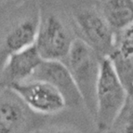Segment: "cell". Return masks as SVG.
I'll use <instances>...</instances> for the list:
<instances>
[{"label":"cell","mask_w":133,"mask_h":133,"mask_svg":"<svg viewBox=\"0 0 133 133\" xmlns=\"http://www.w3.org/2000/svg\"><path fill=\"white\" fill-rule=\"evenodd\" d=\"M126 100V91L111 60L108 57L102 58L96 87L95 115L93 117L99 132L104 133L109 130Z\"/></svg>","instance_id":"3957f363"},{"label":"cell","mask_w":133,"mask_h":133,"mask_svg":"<svg viewBox=\"0 0 133 133\" xmlns=\"http://www.w3.org/2000/svg\"><path fill=\"white\" fill-rule=\"evenodd\" d=\"M102 58L83 41L76 38L63 60L89 113L95 115V93Z\"/></svg>","instance_id":"7a4b0ae2"},{"label":"cell","mask_w":133,"mask_h":133,"mask_svg":"<svg viewBox=\"0 0 133 133\" xmlns=\"http://www.w3.org/2000/svg\"><path fill=\"white\" fill-rule=\"evenodd\" d=\"M108 58L126 91L127 99L133 102V56L125 58L111 54Z\"/></svg>","instance_id":"8fae6325"},{"label":"cell","mask_w":133,"mask_h":133,"mask_svg":"<svg viewBox=\"0 0 133 133\" xmlns=\"http://www.w3.org/2000/svg\"><path fill=\"white\" fill-rule=\"evenodd\" d=\"M42 61L35 45L10 54L0 73V87L7 89L12 84L28 80Z\"/></svg>","instance_id":"ba28073f"},{"label":"cell","mask_w":133,"mask_h":133,"mask_svg":"<svg viewBox=\"0 0 133 133\" xmlns=\"http://www.w3.org/2000/svg\"><path fill=\"white\" fill-rule=\"evenodd\" d=\"M31 133H77L75 129L64 126L48 127V128H37Z\"/></svg>","instance_id":"5bb4252c"},{"label":"cell","mask_w":133,"mask_h":133,"mask_svg":"<svg viewBox=\"0 0 133 133\" xmlns=\"http://www.w3.org/2000/svg\"><path fill=\"white\" fill-rule=\"evenodd\" d=\"M34 113L50 115L66 107L64 99L49 83L40 80H27L8 87Z\"/></svg>","instance_id":"5b68a950"},{"label":"cell","mask_w":133,"mask_h":133,"mask_svg":"<svg viewBox=\"0 0 133 133\" xmlns=\"http://www.w3.org/2000/svg\"><path fill=\"white\" fill-rule=\"evenodd\" d=\"M108 133H133V102L127 99L114 122L112 123Z\"/></svg>","instance_id":"7c38bea8"},{"label":"cell","mask_w":133,"mask_h":133,"mask_svg":"<svg viewBox=\"0 0 133 133\" xmlns=\"http://www.w3.org/2000/svg\"><path fill=\"white\" fill-rule=\"evenodd\" d=\"M39 21L40 12L38 11L19 22L9 29L4 38L3 45V49L7 56L23 50L35 44Z\"/></svg>","instance_id":"9c48e42d"},{"label":"cell","mask_w":133,"mask_h":133,"mask_svg":"<svg viewBox=\"0 0 133 133\" xmlns=\"http://www.w3.org/2000/svg\"><path fill=\"white\" fill-rule=\"evenodd\" d=\"M109 26L117 33L133 23V0H99Z\"/></svg>","instance_id":"30bf717a"},{"label":"cell","mask_w":133,"mask_h":133,"mask_svg":"<svg viewBox=\"0 0 133 133\" xmlns=\"http://www.w3.org/2000/svg\"><path fill=\"white\" fill-rule=\"evenodd\" d=\"M9 1V3H16V2H19V1H22V0H7Z\"/></svg>","instance_id":"9a60e30c"},{"label":"cell","mask_w":133,"mask_h":133,"mask_svg":"<svg viewBox=\"0 0 133 133\" xmlns=\"http://www.w3.org/2000/svg\"><path fill=\"white\" fill-rule=\"evenodd\" d=\"M66 17L76 38L101 58L113 53L115 33L101 10L99 0H73L68 5Z\"/></svg>","instance_id":"6da1fadb"},{"label":"cell","mask_w":133,"mask_h":133,"mask_svg":"<svg viewBox=\"0 0 133 133\" xmlns=\"http://www.w3.org/2000/svg\"><path fill=\"white\" fill-rule=\"evenodd\" d=\"M11 93L0 98V133L33 132L39 127L32 117L31 110L16 94Z\"/></svg>","instance_id":"52a82bcc"},{"label":"cell","mask_w":133,"mask_h":133,"mask_svg":"<svg viewBox=\"0 0 133 133\" xmlns=\"http://www.w3.org/2000/svg\"><path fill=\"white\" fill-rule=\"evenodd\" d=\"M112 54L125 58L133 56V23L115 33L114 51Z\"/></svg>","instance_id":"4fadbf2b"},{"label":"cell","mask_w":133,"mask_h":133,"mask_svg":"<svg viewBox=\"0 0 133 133\" xmlns=\"http://www.w3.org/2000/svg\"><path fill=\"white\" fill-rule=\"evenodd\" d=\"M28 80H40L54 87L63 97L66 106L79 107L83 104L71 74L62 62L43 60Z\"/></svg>","instance_id":"8992f818"},{"label":"cell","mask_w":133,"mask_h":133,"mask_svg":"<svg viewBox=\"0 0 133 133\" xmlns=\"http://www.w3.org/2000/svg\"><path fill=\"white\" fill-rule=\"evenodd\" d=\"M40 12L35 47L44 61L63 62L76 39L67 17L55 12Z\"/></svg>","instance_id":"277c9868"}]
</instances>
